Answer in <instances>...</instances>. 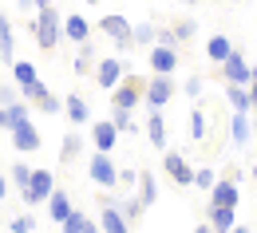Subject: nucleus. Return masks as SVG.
I'll list each match as a JSON object with an SVG mask.
<instances>
[{"instance_id":"obj_1","label":"nucleus","mask_w":257,"mask_h":233,"mask_svg":"<svg viewBox=\"0 0 257 233\" xmlns=\"http://www.w3.org/2000/svg\"><path fill=\"white\" fill-rule=\"evenodd\" d=\"M32 40L36 48H44V52H52V48H60V40H64V16L48 4V8H36L32 12Z\"/></svg>"},{"instance_id":"obj_2","label":"nucleus","mask_w":257,"mask_h":233,"mask_svg":"<svg viewBox=\"0 0 257 233\" xmlns=\"http://www.w3.org/2000/svg\"><path fill=\"white\" fill-rule=\"evenodd\" d=\"M218 67H222V83H241V87L253 83V64H249L245 52H237V48H233Z\"/></svg>"},{"instance_id":"obj_3","label":"nucleus","mask_w":257,"mask_h":233,"mask_svg":"<svg viewBox=\"0 0 257 233\" xmlns=\"http://www.w3.org/2000/svg\"><path fill=\"white\" fill-rule=\"evenodd\" d=\"M87 174H91V182H95L99 190H115V186H119V166L111 162V154H107V150H95V154H91Z\"/></svg>"},{"instance_id":"obj_4","label":"nucleus","mask_w":257,"mask_h":233,"mask_svg":"<svg viewBox=\"0 0 257 233\" xmlns=\"http://www.w3.org/2000/svg\"><path fill=\"white\" fill-rule=\"evenodd\" d=\"M174 91H178V83H174V75H155L147 87H143V103L151 107V111H162L166 103L174 99Z\"/></svg>"},{"instance_id":"obj_5","label":"nucleus","mask_w":257,"mask_h":233,"mask_svg":"<svg viewBox=\"0 0 257 233\" xmlns=\"http://www.w3.org/2000/svg\"><path fill=\"white\" fill-rule=\"evenodd\" d=\"M52 190H56V174L52 170H32V182L20 190V198H24V205H40V201L52 198Z\"/></svg>"},{"instance_id":"obj_6","label":"nucleus","mask_w":257,"mask_h":233,"mask_svg":"<svg viewBox=\"0 0 257 233\" xmlns=\"http://www.w3.org/2000/svg\"><path fill=\"white\" fill-rule=\"evenodd\" d=\"M123 75H127V64H123L119 56H103L95 64V83L103 91H115V87L123 83Z\"/></svg>"},{"instance_id":"obj_7","label":"nucleus","mask_w":257,"mask_h":233,"mask_svg":"<svg viewBox=\"0 0 257 233\" xmlns=\"http://www.w3.org/2000/svg\"><path fill=\"white\" fill-rule=\"evenodd\" d=\"M143 87H147V83H139V79L127 71V75H123V83L111 91V107H127V111H135V107L143 103Z\"/></svg>"},{"instance_id":"obj_8","label":"nucleus","mask_w":257,"mask_h":233,"mask_svg":"<svg viewBox=\"0 0 257 233\" xmlns=\"http://www.w3.org/2000/svg\"><path fill=\"white\" fill-rule=\"evenodd\" d=\"M162 170L174 178V186H182V190H190L194 186V166L178 154V150H170V154H162Z\"/></svg>"},{"instance_id":"obj_9","label":"nucleus","mask_w":257,"mask_h":233,"mask_svg":"<svg viewBox=\"0 0 257 233\" xmlns=\"http://www.w3.org/2000/svg\"><path fill=\"white\" fill-rule=\"evenodd\" d=\"M147 60H151V71H155V75H174V67H178V60H182V56H178V48L151 44V56H147Z\"/></svg>"},{"instance_id":"obj_10","label":"nucleus","mask_w":257,"mask_h":233,"mask_svg":"<svg viewBox=\"0 0 257 233\" xmlns=\"http://www.w3.org/2000/svg\"><path fill=\"white\" fill-rule=\"evenodd\" d=\"M8 134H12V146H16L20 154H32V150H40V142H44V138H40V131H36V123H32V119H28V123H20L16 131H8Z\"/></svg>"},{"instance_id":"obj_11","label":"nucleus","mask_w":257,"mask_h":233,"mask_svg":"<svg viewBox=\"0 0 257 233\" xmlns=\"http://www.w3.org/2000/svg\"><path fill=\"white\" fill-rule=\"evenodd\" d=\"M237 201H241V190H237L233 178H218L210 186V205H233L237 209Z\"/></svg>"},{"instance_id":"obj_12","label":"nucleus","mask_w":257,"mask_h":233,"mask_svg":"<svg viewBox=\"0 0 257 233\" xmlns=\"http://www.w3.org/2000/svg\"><path fill=\"white\" fill-rule=\"evenodd\" d=\"M229 138H233V146H245L253 138V115L249 111H233L229 115Z\"/></svg>"},{"instance_id":"obj_13","label":"nucleus","mask_w":257,"mask_h":233,"mask_svg":"<svg viewBox=\"0 0 257 233\" xmlns=\"http://www.w3.org/2000/svg\"><path fill=\"white\" fill-rule=\"evenodd\" d=\"M99 229H103V233H131V221L119 213L115 201H107V205L99 209Z\"/></svg>"},{"instance_id":"obj_14","label":"nucleus","mask_w":257,"mask_h":233,"mask_svg":"<svg viewBox=\"0 0 257 233\" xmlns=\"http://www.w3.org/2000/svg\"><path fill=\"white\" fill-rule=\"evenodd\" d=\"M206 221H210L214 233H229L237 225V209H233V205H210V209H206Z\"/></svg>"},{"instance_id":"obj_15","label":"nucleus","mask_w":257,"mask_h":233,"mask_svg":"<svg viewBox=\"0 0 257 233\" xmlns=\"http://www.w3.org/2000/svg\"><path fill=\"white\" fill-rule=\"evenodd\" d=\"M115 138H119V131H115V123L111 119H95L91 123V142H95V150H115Z\"/></svg>"},{"instance_id":"obj_16","label":"nucleus","mask_w":257,"mask_h":233,"mask_svg":"<svg viewBox=\"0 0 257 233\" xmlns=\"http://www.w3.org/2000/svg\"><path fill=\"white\" fill-rule=\"evenodd\" d=\"M64 115H67V123H71V127L91 123V107H87L83 95H67V99H64Z\"/></svg>"},{"instance_id":"obj_17","label":"nucleus","mask_w":257,"mask_h":233,"mask_svg":"<svg viewBox=\"0 0 257 233\" xmlns=\"http://www.w3.org/2000/svg\"><path fill=\"white\" fill-rule=\"evenodd\" d=\"M99 32H103V36H111V40H123V36H131L135 28H131V20H127V16L111 12V16H103V20H99Z\"/></svg>"},{"instance_id":"obj_18","label":"nucleus","mask_w":257,"mask_h":233,"mask_svg":"<svg viewBox=\"0 0 257 233\" xmlns=\"http://www.w3.org/2000/svg\"><path fill=\"white\" fill-rule=\"evenodd\" d=\"M64 36L71 40V44H87V40H91V24H87L79 12H71V16L64 20Z\"/></svg>"},{"instance_id":"obj_19","label":"nucleus","mask_w":257,"mask_h":233,"mask_svg":"<svg viewBox=\"0 0 257 233\" xmlns=\"http://www.w3.org/2000/svg\"><path fill=\"white\" fill-rule=\"evenodd\" d=\"M71 209H75V205H71V198H67V190H60V186H56V190H52V198H48V217L60 225Z\"/></svg>"},{"instance_id":"obj_20","label":"nucleus","mask_w":257,"mask_h":233,"mask_svg":"<svg viewBox=\"0 0 257 233\" xmlns=\"http://www.w3.org/2000/svg\"><path fill=\"white\" fill-rule=\"evenodd\" d=\"M60 233H99V225L87 217V213H79V209H71L64 221H60Z\"/></svg>"},{"instance_id":"obj_21","label":"nucleus","mask_w":257,"mask_h":233,"mask_svg":"<svg viewBox=\"0 0 257 233\" xmlns=\"http://www.w3.org/2000/svg\"><path fill=\"white\" fill-rule=\"evenodd\" d=\"M147 138H151L155 150H166V119H162V111H151V119H147Z\"/></svg>"},{"instance_id":"obj_22","label":"nucleus","mask_w":257,"mask_h":233,"mask_svg":"<svg viewBox=\"0 0 257 233\" xmlns=\"http://www.w3.org/2000/svg\"><path fill=\"white\" fill-rule=\"evenodd\" d=\"M28 119H32V111H28V103H24V99H16V103L4 107V131H16V127L28 123Z\"/></svg>"},{"instance_id":"obj_23","label":"nucleus","mask_w":257,"mask_h":233,"mask_svg":"<svg viewBox=\"0 0 257 233\" xmlns=\"http://www.w3.org/2000/svg\"><path fill=\"white\" fill-rule=\"evenodd\" d=\"M229 52H233L229 36H222V32H218V36H210V40H206V60H210V64H222Z\"/></svg>"},{"instance_id":"obj_24","label":"nucleus","mask_w":257,"mask_h":233,"mask_svg":"<svg viewBox=\"0 0 257 233\" xmlns=\"http://www.w3.org/2000/svg\"><path fill=\"white\" fill-rule=\"evenodd\" d=\"M0 56H4V64H12V56H16V36H12V20L0 12Z\"/></svg>"},{"instance_id":"obj_25","label":"nucleus","mask_w":257,"mask_h":233,"mask_svg":"<svg viewBox=\"0 0 257 233\" xmlns=\"http://www.w3.org/2000/svg\"><path fill=\"white\" fill-rule=\"evenodd\" d=\"M139 201L143 205H155L159 201V182H155L151 170H139Z\"/></svg>"},{"instance_id":"obj_26","label":"nucleus","mask_w":257,"mask_h":233,"mask_svg":"<svg viewBox=\"0 0 257 233\" xmlns=\"http://www.w3.org/2000/svg\"><path fill=\"white\" fill-rule=\"evenodd\" d=\"M225 103H229L233 111H253V103H249V87H241V83H225Z\"/></svg>"},{"instance_id":"obj_27","label":"nucleus","mask_w":257,"mask_h":233,"mask_svg":"<svg viewBox=\"0 0 257 233\" xmlns=\"http://www.w3.org/2000/svg\"><path fill=\"white\" fill-rule=\"evenodd\" d=\"M95 64H99L95 44H91V40H87V44H79V56H75V71H79V75H87V71L95 75Z\"/></svg>"},{"instance_id":"obj_28","label":"nucleus","mask_w":257,"mask_h":233,"mask_svg":"<svg viewBox=\"0 0 257 233\" xmlns=\"http://www.w3.org/2000/svg\"><path fill=\"white\" fill-rule=\"evenodd\" d=\"M12 79H16V87H28V83L40 79V71H36L32 60H16V64H12Z\"/></svg>"},{"instance_id":"obj_29","label":"nucleus","mask_w":257,"mask_h":233,"mask_svg":"<svg viewBox=\"0 0 257 233\" xmlns=\"http://www.w3.org/2000/svg\"><path fill=\"white\" fill-rule=\"evenodd\" d=\"M83 154V138L71 131V134H64V142H60V162H71V158H79Z\"/></svg>"},{"instance_id":"obj_30","label":"nucleus","mask_w":257,"mask_h":233,"mask_svg":"<svg viewBox=\"0 0 257 233\" xmlns=\"http://www.w3.org/2000/svg\"><path fill=\"white\" fill-rule=\"evenodd\" d=\"M111 123H115L119 134H135V119H131L127 107H111Z\"/></svg>"},{"instance_id":"obj_31","label":"nucleus","mask_w":257,"mask_h":233,"mask_svg":"<svg viewBox=\"0 0 257 233\" xmlns=\"http://www.w3.org/2000/svg\"><path fill=\"white\" fill-rule=\"evenodd\" d=\"M115 205H119V213H123L127 221H139V217H143V209H147V205L139 201V194H135V198H123V201H115Z\"/></svg>"},{"instance_id":"obj_32","label":"nucleus","mask_w":257,"mask_h":233,"mask_svg":"<svg viewBox=\"0 0 257 233\" xmlns=\"http://www.w3.org/2000/svg\"><path fill=\"white\" fill-rule=\"evenodd\" d=\"M186 131H190L194 142H202V138H206V115H202L198 107H194V111H190V119H186Z\"/></svg>"},{"instance_id":"obj_33","label":"nucleus","mask_w":257,"mask_h":233,"mask_svg":"<svg viewBox=\"0 0 257 233\" xmlns=\"http://www.w3.org/2000/svg\"><path fill=\"white\" fill-rule=\"evenodd\" d=\"M8 178L16 182V190H24V186L32 182V166H28V162H12V170H8Z\"/></svg>"},{"instance_id":"obj_34","label":"nucleus","mask_w":257,"mask_h":233,"mask_svg":"<svg viewBox=\"0 0 257 233\" xmlns=\"http://www.w3.org/2000/svg\"><path fill=\"white\" fill-rule=\"evenodd\" d=\"M155 40H159V28H155V24H135V44H139V48H151Z\"/></svg>"},{"instance_id":"obj_35","label":"nucleus","mask_w":257,"mask_h":233,"mask_svg":"<svg viewBox=\"0 0 257 233\" xmlns=\"http://www.w3.org/2000/svg\"><path fill=\"white\" fill-rule=\"evenodd\" d=\"M214 182H218V174H214L210 166H198V170H194V190H206V194H210Z\"/></svg>"},{"instance_id":"obj_36","label":"nucleus","mask_w":257,"mask_h":233,"mask_svg":"<svg viewBox=\"0 0 257 233\" xmlns=\"http://www.w3.org/2000/svg\"><path fill=\"white\" fill-rule=\"evenodd\" d=\"M44 95H48L44 79H36V83H28V87H20V99H24V103H40Z\"/></svg>"},{"instance_id":"obj_37","label":"nucleus","mask_w":257,"mask_h":233,"mask_svg":"<svg viewBox=\"0 0 257 233\" xmlns=\"http://www.w3.org/2000/svg\"><path fill=\"white\" fill-rule=\"evenodd\" d=\"M202 87H206V83H202V75H190V79H186L178 91H182L186 99H198V95H202Z\"/></svg>"},{"instance_id":"obj_38","label":"nucleus","mask_w":257,"mask_h":233,"mask_svg":"<svg viewBox=\"0 0 257 233\" xmlns=\"http://www.w3.org/2000/svg\"><path fill=\"white\" fill-rule=\"evenodd\" d=\"M36 107H40V111H44V115H60V111H64V99H56V95H52V91H48V95H44V99L36 103Z\"/></svg>"},{"instance_id":"obj_39","label":"nucleus","mask_w":257,"mask_h":233,"mask_svg":"<svg viewBox=\"0 0 257 233\" xmlns=\"http://www.w3.org/2000/svg\"><path fill=\"white\" fill-rule=\"evenodd\" d=\"M194 32H198V24H194V20H178V24H174V36H178V44L194 40Z\"/></svg>"},{"instance_id":"obj_40","label":"nucleus","mask_w":257,"mask_h":233,"mask_svg":"<svg viewBox=\"0 0 257 233\" xmlns=\"http://www.w3.org/2000/svg\"><path fill=\"white\" fill-rule=\"evenodd\" d=\"M36 229V217L32 213H20V217H12V233H32Z\"/></svg>"},{"instance_id":"obj_41","label":"nucleus","mask_w":257,"mask_h":233,"mask_svg":"<svg viewBox=\"0 0 257 233\" xmlns=\"http://www.w3.org/2000/svg\"><path fill=\"white\" fill-rule=\"evenodd\" d=\"M155 44H162V48H178V36H174V28H159V40Z\"/></svg>"},{"instance_id":"obj_42","label":"nucleus","mask_w":257,"mask_h":233,"mask_svg":"<svg viewBox=\"0 0 257 233\" xmlns=\"http://www.w3.org/2000/svg\"><path fill=\"white\" fill-rule=\"evenodd\" d=\"M16 99H20V91H12V87L0 83V107H8V103H16Z\"/></svg>"},{"instance_id":"obj_43","label":"nucleus","mask_w":257,"mask_h":233,"mask_svg":"<svg viewBox=\"0 0 257 233\" xmlns=\"http://www.w3.org/2000/svg\"><path fill=\"white\" fill-rule=\"evenodd\" d=\"M119 182L123 186H139V170H119Z\"/></svg>"},{"instance_id":"obj_44","label":"nucleus","mask_w":257,"mask_h":233,"mask_svg":"<svg viewBox=\"0 0 257 233\" xmlns=\"http://www.w3.org/2000/svg\"><path fill=\"white\" fill-rule=\"evenodd\" d=\"M131 48H135V32L123 36V40H115V52H131Z\"/></svg>"},{"instance_id":"obj_45","label":"nucleus","mask_w":257,"mask_h":233,"mask_svg":"<svg viewBox=\"0 0 257 233\" xmlns=\"http://www.w3.org/2000/svg\"><path fill=\"white\" fill-rule=\"evenodd\" d=\"M16 8L20 12H36V0H16Z\"/></svg>"},{"instance_id":"obj_46","label":"nucleus","mask_w":257,"mask_h":233,"mask_svg":"<svg viewBox=\"0 0 257 233\" xmlns=\"http://www.w3.org/2000/svg\"><path fill=\"white\" fill-rule=\"evenodd\" d=\"M249 103H253V111H257V79L249 83Z\"/></svg>"},{"instance_id":"obj_47","label":"nucleus","mask_w":257,"mask_h":233,"mask_svg":"<svg viewBox=\"0 0 257 233\" xmlns=\"http://www.w3.org/2000/svg\"><path fill=\"white\" fill-rule=\"evenodd\" d=\"M8 198V182H4V174H0V201Z\"/></svg>"},{"instance_id":"obj_48","label":"nucleus","mask_w":257,"mask_h":233,"mask_svg":"<svg viewBox=\"0 0 257 233\" xmlns=\"http://www.w3.org/2000/svg\"><path fill=\"white\" fill-rule=\"evenodd\" d=\"M194 233H214V229H210V221H202V225H194Z\"/></svg>"},{"instance_id":"obj_49","label":"nucleus","mask_w":257,"mask_h":233,"mask_svg":"<svg viewBox=\"0 0 257 233\" xmlns=\"http://www.w3.org/2000/svg\"><path fill=\"white\" fill-rule=\"evenodd\" d=\"M229 233H249V229H245V225H233V229H229Z\"/></svg>"},{"instance_id":"obj_50","label":"nucleus","mask_w":257,"mask_h":233,"mask_svg":"<svg viewBox=\"0 0 257 233\" xmlns=\"http://www.w3.org/2000/svg\"><path fill=\"white\" fill-rule=\"evenodd\" d=\"M48 4H52V0H36V8H48Z\"/></svg>"},{"instance_id":"obj_51","label":"nucleus","mask_w":257,"mask_h":233,"mask_svg":"<svg viewBox=\"0 0 257 233\" xmlns=\"http://www.w3.org/2000/svg\"><path fill=\"white\" fill-rule=\"evenodd\" d=\"M0 131H4V107H0Z\"/></svg>"},{"instance_id":"obj_52","label":"nucleus","mask_w":257,"mask_h":233,"mask_svg":"<svg viewBox=\"0 0 257 233\" xmlns=\"http://www.w3.org/2000/svg\"><path fill=\"white\" fill-rule=\"evenodd\" d=\"M253 182H257V162H253Z\"/></svg>"},{"instance_id":"obj_53","label":"nucleus","mask_w":257,"mask_h":233,"mask_svg":"<svg viewBox=\"0 0 257 233\" xmlns=\"http://www.w3.org/2000/svg\"><path fill=\"white\" fill-rule=\"evenodd\" d=\"M83 4H99V0H83Z\"/></svg>"},{"instance_id":"obj_54","label":"nucleus","mask_w":257,"mask_h":233,"mask_svg":"<svg viewBox=\"0 0 257 233\" xmlns=\"http://www.w3.org/2000/svg\"><path fill=\"white\" fill-rule=\"evenodd\" d=\"M253 134H257V119H253Z\"/></svg>"},{"instance_id":"obj_55","label":"nucleus","mask_w":257,"mask_h":233,"mask_svg":"<svg viewBox=\"0 0 257 233\" xmlns=\"http://www.w3.org/2000/svg\"><path fill=\"white\" fill-rule=\"evenodd\" d=\"M253 79H257V64H253Z\"/></svg>"},{"instance_id":"obj_56","label":"nucleus","mask_w":257,"mask_h":233,"mask_svg":"<svg viewBox=\"0 0 257 233\" xmlns=\"http://www.w3.org/2000/svg\"><path fill=\"white\" fill-rule=\"evenodd\" d=\"M0 67H4V56H0Z\"/></svg>"},{"instance_id":"obj_57","label":"nucleus","mask_w":257,"mask_h":233,"mask_svg":"<svg viewBox=\"0 0 257 233\" xmlns=\"http://www.w3.org/2000/svg\"><path fill=\"white\" fill-rule=\"evenodd\" d=\"M186 4H198V0H186Z\"/></svg>"},{"instance_id":"obj_58","label":"nucleus","mask_w":257,"mask_h":233,"mask_svg":"<svg viewBox=\"0 0 257 233\" xmlns=\"http://www.w3.org/2000/svg\"><path fill=\"white\" fill-rule=\"evenodd\" d=\"M214 4H222V0H214Z\"/></svg>"},{"instance_id":"obj_59","label":"nucleus","mask_w":257,"mask_h":233,"mask_svg":"<svg viewBox=\"0 0 257 233\" xmlns=\"http://www.w3.org/2000/svg\"><path fill=\"white\" fill-rule=\"evenodd\" d=\"M0 83H4V79H0Z\"/></svg>"}]
</instances>
